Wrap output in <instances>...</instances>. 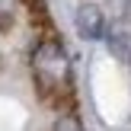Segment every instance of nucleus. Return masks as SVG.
Here are the masks:
<instances>
[{"instance_id":"1","label":"nucleus","mask_w":131,"mask_h":131,"mask_svg":"<svg viewBox=\"0 0 131 131\" xmlns=\"http://www.w3.org/2000/svg\"><path fill=\"white\" fill-rule=\"evenodd\" d=\"M32 83H35L38 96L51 106H61L70 99V86H74V67H70V54L54 35H45L35 42L29 58Z\"/></svg>"},{"instance_id":"4","label":"nucleus","mask_w":131,"mask_h":131,"mask_svg":"<svg viewBox=\"0 0 131 131\" xmlns=\"http://www.w3.org/2000/svg\"><path fill=\"white\" fill-rule=\"evenodd\" d=\"M19 6H23V0H0V32H6V29L16 26Z\"/></svg>"},{"instance_id":"3","label":"nucleus","mask_w":131,"mask_h":131,"mask_svg":"<svg viewBox=\"0 0 131 131\" xmlns=\"http://www.w3.org/2000/svg\"><path fill=\"white\" fill-rule=\"evenodd\" d=\"M106 45H109V51H112V58H118L122 64L131 67V32H128V29H112V32H106Z\"/></svg>"},{"instance_id":"5","label":"nucleus","mask_w":131,"mask_h":131,"mask_svg":"<svg viewBox=\"0 0 131 131\" xmlns=\"http://www.w3.org/2000/svg\"><path fill=\"white\" fill-rule=\"evenodd\" d=\"M51 131H83V122L77 118L74 112H61L54 118V128H51Z\"/></svg>"},{"instance_id":"7","label":"nucleus","mask_w":131,"mask_h":131,"mask_svg":"<svg viewBox=\"0 0 131 131\" xmlns=\"http://www.w3.org/2000/svg\"><path fill=\"white\" fill-rule=\"evenodd\" d=\"M122 16H125V23H131V0H122Z\"/></svg>"},{"instance_id":"6","label":"nucleus","mask_w":131,"mask_h":131,"mask_svg":"<svg viewBox=\"0 0 131 131\" xmlns=\"http://www.w3.org/2000/svg\"><path fill=\"white\" fill-rule=\"evenodd\" d=\"M23 3L29 6L32 13H42V16H45V0H23Z\"/></svg>"},{"instance_id":"2","label":"nucleus","mask_w":131,"mask_h":131,"mask_svg":"<svg viewBox=\"0 0 131 131\" xmlns=\"http://www.w3.org/2000/svg\"><path fill=\"white\" fill-rule=\"evenodd\" d=\"M77 32H80V38H86V42H96V38H106V16H102V10L96 3H80L77 6Z\"/></svg>"}]
</instances>
